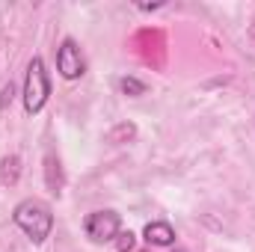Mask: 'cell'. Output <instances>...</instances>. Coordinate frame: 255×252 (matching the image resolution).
<instances>
[{"label":"cell","instance_id":"cell-1","mask_svg":"<svg viewBox=\"0 0 255 252\" xmlns=\"http://www.w3.org/2000/svg\"><path fill=\"white\" fill-rule=\"evenodd\" d=\"M12 223L33 241V244H45L54 232V214L45 202L39 199H24L15 205L12 211Z\"/></svg>","mask_w":255,"mask_h":252},{"label":"cell","instance_id":"cell-2","mask_svg":"<svg viewBox=\"0 0 255 252\" xmlns=\"http://www.w3.org/2000/svg\"><path fill=\"white\" fill-rule=\"evenodd\" d=\"M48 95H51V77H48L45 60L33 57L27 65V77H24V110L30 116L42 113V107L48 104Z\"/></svg>","mask_w":255,"mask_h":252},{"label":"cell","instance_id":"cell-3","mask_svg":"<svg viewBox=\"0 0 255 252\" xmlns=\"http://www.w3.org/2000/svg\"><path fill=\"white\" fill-rule=\"evenodd\" d=\"M83 232L89 241L95 244H110L116 241V235L122 232V217L116 211H92L86 220H83Z\"/></svg>","mask_w":255,"mask_h":252},{"label":"cell","instance_id":"cell-4","mask_svg":"<svg viewBox=\"0 0 255 252\" xmlns=\"http://www.w3.org/2000/svg\"><path fill=\"white\" fill-rule=\"evenodd\" d=\"M57 71L63 74L65 80L83 77L86 60H83V54H80V48H77L74 39H63V42H60V48H57Z\"/></svg>","mask_w":255,"mask_h":252},{"label":"cell","instance_id":"cell-5","mask_svg":"<svg viewBox=\"0 0 255 252\" xmlns=\"http://www.w3.org/2000/svg\"><path fill=\"white\" fill-rule=\"evenodd\" d=\"M142 238L151 244V247H172L175 244V229L169 223H148L142 229Z\"/></svg>","mask_w":255,"mask_h":252},{"label":"cell","instance_id":"cell-6","mask_svg":"<svg viewBox=\"0 0 255 252\" xmlns=\"http://www.w3.org/2000/svg\"><path fill=\"white\" fill-rule=\"evenodd\" d=\"M45 172H48V187L54 190V193H60L63 178H60V160H57L54 154H48V157H45Z\"/></svg>","mask_w":255,"mask_h":252},{"label":"cell","instance_id":"cell-7","mask_svg":"<svg viewBox=\"0 0 255 252\" xmlns=\"http://www.w3.org/2000/svg\"><path fill=\"white\" fill-rule=\"evenodd\" d=\"M119 92H122V95H128V98H136V95H142V92H145V83L128 74V77H122V80H119Z\"/></svg>","mask_w":255,"mask_h":252},{"label":"cell","instance_id":"cell-8","mask_svg":"<svg viewBox=\"0 0 255 252\" xmlns=\"http://www.w3.org/2000/svg\"><path fill=\"white\" fill-rule=\"evenodd\" d=\"M18 163H21V160H18L15 154L3 160V184H15V181H18Z\"/></svg>","mask_w":255,"mask_h":252},{"label":"cell","instance_id":"cell-9","mask_svg":"<svg viewBox=\"0 0 255 252\" xmlns=\"http://www.w3.org/2000/svg\"><path fill=\"white\" fill-rule=\"evenodd\" d=\"M113 244H116V252H130L133 244H136V238H133V232H119Z\"/></svg>","mask_w":255,"mask_h":252},{"label":"cell","instance_id":"cell-10","mask_svg":"<svg viewBox=\"0 0 255 252\" xmlns=\"http://www.w3.org/2000/svg\"><path fill=\"white\" fill-rule=\"evenodd\" d=\"M119 136H128V139H130V136H133V125H119L110 133V142H119Z\"/></svg>","mask_w":255,"mask_h":252}]
</instances>
